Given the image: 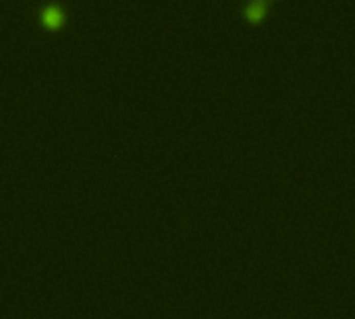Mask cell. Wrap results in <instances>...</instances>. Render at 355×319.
<instances>
[{
    "label": "cell",
    "mask_w": 355,
    "mask_h": 319,
    "mask_svg": "<svg viewBox=\"0 0 355 319\" xmlns=\"http://www.w3.org/2000/svg\"><path fill=\"white\" fill-rule=\"evenodd\" d=\"M264 11H266V5L262 3V0H258V3H249V5H245V15L252 17V19L262 17Z\"/></svg>",
    "instance_id": "cell-2"
},
{
    "label": "cell",
    "mask_w": 355,
    "mask_h": 319,
    "mask_svg": "<svg viewBox=\"0 0 355 319\" xmlns=\"http://www.w3.org/2000/svg\"><path fill=\"white\" fill-rule=\"evenodd\" d=\"M42 17H44V21H46V23L54 25V23H58V21H60L62 13H60V11H58L54 5H46V7H44V11H42Z\"/></svg>",
    "instance_id": "cell-1"
}]
</instances>
